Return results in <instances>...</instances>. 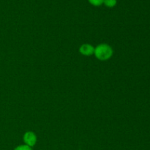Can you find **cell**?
Returning <instances> with one entry per match:
<instances>
[{"label":"cell","mask_w":150,"mask_h":150,"mask_svg":"<svg viewBox=\"0 0 150 150\" xmlns=\"http://www.w3.org/2000/svg\"><path fill=\"white\" fill-rule=\"evenodd\" d=\"M113 53L114 51L111 46L106 43H101L95 47L94 54L98 59L100 61H106L111 58Z\"/></svg>","instance_id":"obj_1"},{"label":"cell","mask_w":150,"mask_h":150,"mask_svg":"<svg viewBox=\"0 0 150 150\" xmlns=\"http://www.w3.org/2000/svg\"><path fill=\"white\" fill-rule=\"evenodd\" d=\"M23 139L26 145L32 147L37 143V136L34 132L27 131L24 133L23 136Z\"/></svg>","instance_id":"obj_2"},{"label":"cell","mask_w":150,"mask_h":150,"mask_svg":"<svg viewBox=\"0 0 150 150\" xmlns=\"http://www.w3.org/2000/svg\"><path fill=\"white\" fill-rule=\"evenodd\" d=\"M79 52H80L81 54H82L83 56L89 57V56L94 54V52H95V48H94L91 44H82L80 46V48H79Z\"/></svg>","instance_id":"obj_3"},{"label":"cell","mask_w":150,"mask_h":150,"mask_svg":"<svg viewBox=\"0 0 150 150\" xmlns=\"http://www.w3.org/2000/svg\"><path fill=\"white\" fill-rule=\"evenodd\" d=\"M103 4L105 7L112 8L117 5V0H103Z\"/></svg>","instance_id":"obj_4"},{"label":"cell","mask_w":150,"mask_h":150,"mask_svg":"<svg viewBox=\"0 0 150 150\" xmlns=\"http://www.w3.org/2000/svg\"><path fill=\"white\" fill-rule=\"evenodd\" d=\"M89 4L95 7H99L103 4V0H88Z\"/></svg>","instance_id":"obj_5"},{"label":"cell","mask_w":150,"mask_h":150,"mask_svg":"<svg viewBox=\"0 0 150 150\" xmlns=\"http://www.w3.org/2000/svg\"><path fill=\"white\" fill-rule=\"evenodd\" d=\"M14 150H32V147L27 146V145H20V146H17Z\"/></svg>","instance_id":"obj_6"}]
</instances>
